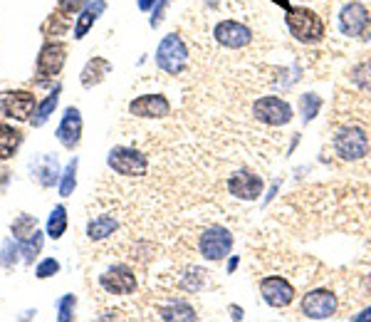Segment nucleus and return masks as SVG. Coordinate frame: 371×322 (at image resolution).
Segmentation results:
<instances>
[{
    "instance_id": "f257e3e1",
    "label": "nucleus",
    "mask_w": 371,
    "mask_h": 322,
    "mask_svg": "<svg viewBox=\"0 0 371 322\" xmlns=\"http://www.w3.org/2000/svg\"><path fill=\"white\" fill-rule=\"evenodd\" d=\"M287 30L290 35L302 45H317L325 40V23L312 8L305 5H295V8L287 10Z\"/></svg>"
},
{
    "instance_id": "f03ea898",
    "label": "nucleus",
    "mask_w": 371,
    "mask_h": 322,
    "mask_svg": "<svg viewBox=\"0 0 371 322\" xmlns=\"http://www.w3.org/2000/svg\"><path fill=\"white\" fill-rule=\"evenodd\" d=\"M154 60H156V67H159L161 72H166V75H174V77L181 75L188 65V48L184 40H181V35L176 33L166 35L159 43V48H156Z\"/></svg>"
},
{
    "instance_id": "7ed1b4c3",
    "label": "nucleus",
    "mask_w": 371,
    "mask_h": 322,
    "mask_svg": "<svg viewBox=\"0 0 371 322\" xmlns=\"http://www.w3.org/2000/svg\"><path fill=\"white\" fill-rule=\"evenodd\" d=\"M334 154L342 161H359L369 154L371 142L362 127H342L332 139Z\"/></svg>"
},
{
    "instance_id": "20e7f679",
    "label": "nucleus",
    "mask_w": 371,
    "mask_h": 322,
    "mask_svg": "<svg viewBox=\"0 0 371 322\" xmlns=\"http://www.w3.org/2000/svg\"><path fill=\"white\" fill-rule=\"evenodd\" d=\"M233 243L235 238L226 226H211L198 238V253H201L206 261L221 263L233 253Z\"/></svg>"
},
{
    "instance_id": "39448f33",
    "label": "nucleus",
    "mask_w": 371,
    "mask_h": 322,
    "mask_svg": "<svg viewBox=\"0 0 371 322\" xmlns=\"http://www.w3.org/2000/svg\"><path fill=\"white\" fill-rule=\"evenodd\" d=\"M253 117L260 124H268V127H285L292 122V105L282 97L265 95L253 102Z\"/></svg>"
},
{
    "instance_id": "423d86ee",
    "label": "nucleus",
    "mask_w": 371,
    "mask_h": 322,
    "mask_svg": "<svg viewBox=\"0 0 371 322\" xmlns=\"http://www.w3.org/2000/svg\"><path fill=\"white\" fill-rule=\"evenodd\" d=\"M107 164L112 171H117L119 176H144L146 169H149V161H146L144 154L134 147H114L109 149L107 154Z\"/></svg>"
},
{
    "instance_id": "0eeeda50",
    "label": "nucleus",
    "mask_w": 371,
    "mask_h": 322,
    "mask_svg": "<svg viewBox=\"0 0 371 322\" xmlns=\"http://www.w3.org/2000/svg\"><path fill=\"white\" fill-rule=\"evenodd\" d=\"M337 308H339L337 295L325 288L310 290L300 303V310L307 320H332L337 315Z\"/></svg>"
},
{
    "instance_id": "6e6552de",
    "label": "nucleus",
    "mask_w": 371,
    "mask_h": 322,
    "mask_svg": "<svg viewBox=\"0 0 371 322\" xmlns=\"http://www.w3.org/2000/svg\"><path fill=\"white\" fill-rule=\"evenodd\" d=\"M213 38L226 50H243L253 43V28H248L240 20H221L213 28Z\"/></svg>"
},
{
    "instance_id": "1a4fd4ad",
    "label": "nucleus",
    "mask_w": 371,
    "mask_h": 322,
    "mask_svg": "<svg viewBox=\"0 0 371 322\" xmlns=\"http://www.w3.org/2000/svg\"><path fill=\"white\" fill-rule=\"evenodd\" d=\"M260 295H263L265 305L275 310H285L295 300V285L290 280L280 278V275H268V278L260 280Z\"/></svg>"
},
{
    "instance_id": "9d476101",
    "label": "nucleus",
    "mask_w": 371,
    "mask_h": 322,
    "mask_svg": "<svg viewBox=\"0 0 371 322\" xmlns=\"http://www.w3.org/2000/svg\"><path fill=\"white\" fill-rule=\"evenodd\" d=\"M337 23L342 35H347V38H362L371 23L367 5L359 3V0H352V3L342 5V10H339L337 15Z\"/></svg>"
},
{
    "instance_id": "9b49d317",
    "label": "nucleus",
    "mask_w": 371,
    "mask_h": 322,
    "mask_svg": "<svg viewBox=\"0 0 371 322\" xmlns=\"http://www.w3.org/2000/svg\"><path fill=\"white\" fill-rule=\"evenodd\" d=\"M35 107H38L35 95L28 90H13V92H5V95L0 97V112H3L8 119H15V122L30 119Z\"/></svg>"
},
{
    "instance_id": "f8f14e48",
    "label": "nucleus",
    "mask_w": 371,
    "mask_h": 322,
    "mask_svg": "<svg viewBox=\"0 0 371 322\" xmlns=\"http://www.w3.org/2000/svg\"><path fill=\"white\" fill-rule=\"evenodd\" d=\"M265 181L263 176H258L250 169H240L228 179V191L240 201H258L263 196Z\"/></svg>"
},
{
    "instance_id": "ddd939ff",
    "label": "nucleus",
    "mask_w": 371,
    "mask_h": 322,
    "mask_svg": "<svg viewBox=\"0 0 371 322\" xmlns=\"http://www.w3.org/2000/svg\"><path fill=\"white\" fill-rule=\"evenodd\" d=\"M99 285L109 295H132L137 290V275L129 266H112L99 275Z\"/></svg>"
},
{
    "instance_id": "4468645a",
    "label": "nucleus",
    "mask_w": 371,
    "mask_h": 322,
    "mask_svg": "<svg viewBox=\"0 0 371 322\" xmlns=\"http://www.w3.org/2000/svg\"><path fill=\"white\" fill-rule=\"evenodd\" d=\"M129 114L139 119H166L171 114V102L164 95H141L129 102Z\"/></svg>"
},
{
    "instance_id": "2eb2a0df",
    "label": "nucleus",
    "mask_w": 371,
    "mask_h": 322,
    "mask_svg": "<svg viewBox=\"0 0 371 322\" xmlns=\"http://www.w3.org/2000/svg\"><path fill=\"white\" fill-rule=\"evenodd\" d=\"M82 139V114L77 107H67L62 114V122L57 127V142L65 149H75Z\"/></svg>"
},
{
    "instance_id": "dca6fc26",
    "label": "nucleus",
    "mask_w": 371,
    "mask_h": 322,
    "mask_svg": "<svg viewBox=\"0 0 371 322\" xmlns=\"http://www.w3.org/2000/svg\"><path fill=\"white\" fill-rule=\"evenodd\" d=\"M65 60H67L65 43H47L45 48L40 50V57H38V75L55 77L57 72L65 67Z\"/></svg>"
},
{
    "instance_id": "f3484780",
    "label": "nucleus",
    "mask_w": 371,
    "mask_h": 322,
    "mask_svg": "<svg viewBox=\"0 0 371 322\" xmlns=\"http://www.w3.org/2000/svg\"><path fill=\"white\" fill-rule=\"evenodd\" d=\"M109 72H112V62L104 60V57H92L80 75L82 87H85V90H92V87L102 85V82L107 80Z\"/></svg>"
},
{
    "instance_id": "a211bd4d",
    "label": "nucleus",
    "mask_w": 371,
    "mask_h": 322,
    "mask_svg": "<svg viewBox=\"0 0 371 322\" xmlns=\"http://www.w3.org/2000/svg\"><path fill=\"white\" fill-rule=\"evenodd\" d=\"M104 10H107V3H104V0H90V3H87V8L82 10L80 18H77V23H75V40H82L87 33H90L92 25L102 18Z\"/></svg>"
},
{
    "instance_id": "6ab92c4d",
    "label": "nucleus",
    "mask_w": 371,
    "mask_h": 322,
    "mask_svg": "<svg viewBox=\"0 0 371 322\" xmlns=\"http://www.w3.org/2000/svg\"><path fill=\"white\" fill-rule=\"evenodd\" d=\"M117 228H119L117 216H112V214L94 216L90 221V226H87V238H90V241H104V238L112 236Z\"/></svg>"
},
{
    "instance_id": "aec40b11",
    "label": "nucleus",
    "mask_w": 371,
    "mask_h": 322,
    "mask_svg": "<svg viewBox=\"0 0 371 322\" xmlns=\"http://www.w3.org/2000/svg\"><path fill=\"white\" fill-rule=\"evenodd\" d=\"M23 144V132L10 124H0V159H10L15 157V152L20 149Z\"/></svg>"
},
{
    "instance_id": "412c9836",
    "label": "nucleus",
    "mask_w": 371,
    "mask_h": 322,
    "mask_svg": "<svg viewBox=\"0 0 371 322\" xmlns=\"http://www.w3.org/2000/svg\"><path fill=\"white\" fill-rule=\"evenodd\" d=\"M159 318L161 320H166V322H179V320H184V322H193V320H198V315H196V310L191 308L188 303H184V300H174V303H169L166 308H161L159 310Z\"/></svg>"
},
{
    "instance_id": "4be33fe9",
    "label": "nucleus",
    "mask_w": 371,
    "mask_h": 322,
    "mask_svg": "<svg viewBox=\"0 0 371 322\" xmlns=\"http://www.w3.org/2000/svg\"><path fill=\"white\" fill-rule=\"evenodd\" d=\"M60 92H62V87H60V85H55V90H52L50 95H47L45 100L40 102L38 107H35L33 117H30V122H33V127H43V124L47 122V119L52 117V112H55L57 102H60Z\"/></svg>"
},
{
    "instance_id": "5701e85b",
    "label": "nucleus",
    "mask_w": 371,
    "mask_h": 322,
    "mask_svg": "<svg viewBox=\"0 0 371 322\" xmlns=\"http://www.w3.org/2000/svg\"><path fill=\"white\" fill-rule=\"evenodd\" d=\"M33 174H35V179H38L43 186H52L57 181V176H62L55 157H43V159L35 161V164H33Z\"/></svg>"
},
{
    "instance_id": "b1692460",
    "label": "nucleus",
    "mask_w": 371,
    "mask_h": 322,
    "mask_svg": "<svg viewBox=\"0 0 371 322\" xmlns=\"http://www.w3.org/2000/svg\"><path fill=\"white\" fill-rule=\"evenodd\" d=\"M322 105H325V100H322L317 92H305V95L300 97V102H297V109H300L302 124H310L312 119L320 114Z\"/></svg>"
},
{
    "instance_id": "393cba45",
    "label": "nucleus",
    "mask_w": 371,
    "mask_h": 322,
    "mask_svg": "<svg viewBox=\"0 0 371 322\" xmlns=\"http://www.w3.org/2000/svg\"><path fill=\"white\" fill-rule=\"evenodd\" d=\"M65 231H67V211L65 206H55L50 218H47V236L57 241V238L65 236Z\"/></svg>"
},
{
    "instance_id": "a878e982",
    "label": "nucleus",
    "mask_w": 371,
    "mask_h": 322,
    "mask_svg": "<svg viewBox=\"0 0 371 322\" xmlns=\"http://www.w3.org/2000/svg\"><path fill=\"white\" fill-rule=\"evenodd\" d=\"M206 283H208V273L203 268L186 270V275L181 278V288H184L186 293H201V290L206 288Z\"/></svg>"
},
{
    "instance_id": "bb28decb",
    "label": "nucleus",
    "mask_w": 371,
    "mask_h": 322,
    "mask_svg": "<svg viewBox=\"0 0 371 322\" xmlns=\"http://www.w3.org/2000/svg\"><path fill=\"white\" fill-rule=\"evenodd\" d=\"M20 243V256L25 258V263H33L35 256L40 253V248H43V233L40 231H33L28 238H23Z\"/></svg>"
},
{
    "instance_id": "cd10ccee",
    "label": "nucleus",
    "mask_w": 371,
    "mask_h": 322,
    "mask_svg": "<svg viewBox=\"0 0 371 322\" xmlns=\"http://www.w3.org/2000/svg\"><path fill=\"white\" fill-rule=\"evenodd\" d=\"M77 186V159H72L70 164L65 166V171H62V179H60V196H72V191H75Z\"/></svg>"
},
{
    "instance_id": "c85d7f7f",
    "label": "nucleus",
    "mask_w": 371,
    "mask_h": 322,
    "mask_svg": "<svg viewBox=\"0 0 371 322\" xmlns=\"http://www.w3.org/2000/svg\"><path fill=\"white\" fill-rule=\"evenodd\" d=\"M33 231H38V221H35L33 216H20L13 221V238L15 241H23V238H28Z\"/></svg>"
},
{
    "instance_id": "c756f323",
    "label": "nucleus",
    "mask_w": 371,
    "mask_h": 322,
    "mask_svg": "<svg viewBox=\"0 0 371 322\" xmlns=\"http://www.w3.org/2000/svg\"><path fill=\"white\" fill-rule=\"evenodd\" d=\"M18 256H20V243L15 238H8L3 243V251H0V266L3 268H13L18 263Z\"/></svg>"
},
{
    "instance_id": "7c9ffc66",
    "label": "nucleus",
    "mask_w": 371,
    "mask_h": 322,
    "mask_svg": "<svg viewBox=\"0 0 371 322\" xmlns=\"http://www.w3.org/2000/svg\"><path fill=\"white\" fill-rule=\"evenodd\" d=\"M171 3L174 0H156V5L151 8V18H149V25L151 28H161V23L166 20V13H169V8H171Z\"/></svg>"
},
{
    "instance_id": "2f4dec72",
    "label": "nucleus",
    "mask_w": 371,
    "mask_h": 322,
    "mask_svg": "<svg viewBox=\"0 0 371 322\" xmlns=\"http://www.w3.org/2000/svg\"><path fill=\"white\" fill-rule=\"evenodd\" d=\"M75 305H77L75 295H65V298L57 303V320L67 322V320L75 318Z\"/></svg>"
},
{
    "instance_id": "473e14b6",
    "label": "nucleus",
    "mask_w": 371,
    "mask_h": 322,
    "mask_svg": "<svg viewBox=\"0 0 371 322\" xmlns=\"http://www.w3.org/2000/svg\"><path fill=\"white\" fill-rule=\"evenodd\" d=\"M90 0H57V10L62 15H75V13H82L87 8Z\"/></svg>"
},
{
    "instance_id": "72a5a7b5",
    "label": "nucleus",
    "mask_w": 371,
    "mask_h": 322,
    "mask_svg": "<svg viewBox=\"0 0 371 322\" xmlns=\"http://www.w3.org/2000/svg\"><path fill=\"white\" fill-rule=\"evenodd\" d=\"M55 273H60V263H57L55 258H47V261H43L38 268H35V275H38L40 280L52 278Z\"/></svg>"
},
{
    "instance_id": "f704fd0d",
    "label": "nucleus",
    "mask_w": 371,
    "mask_h": 322,
    "mask_svg": "<svg viewBox=\"0 0 371 322\" xmlns=\"http://www.w3.org/2000/svg\"><path fill=\"white\" fill-rule=\"evenodd\" d=\"M228 313H231V318L238 320V322L245 318V315H243V308H240V305H231V308H228Z\"/></svg>"
},
{
    "instance_id": "c9c22d12",
    "label": "nucleus",
    "mask_w": 371,
    "mask_h": 322,
    "mask_svg": "<svg viewBox=\"0 0 371 322\" xmlns=\"http://www.w3.org/2000/svg\"><path fill=\"white\" fill-rule=\"evenodd\" d=\"M371 320V305L369 308H364L359 315H354V322H369Z\"/></svg>"
},
{
    "instance_id": "e433bc0d",
    "label": "nucleus",
    "mask_w": 371,
    "mask_h": 322,
    "mask_svg": "<svg viewBox=\"0 0 371 322\" xmlns=\"http://www.w3.org/2000/svg\"><path fill=\"white\" fill-rule=\"evenodd\" d=\"M141 13H151V8L156 5V0H137Z\"/></svg>"
},
{
    "instance_id": "4c0bfd02",
    "label": "nucleus",
    "mask_w": 371,
    "mask_h": 322,
    "mask_svg": "<svg viewBox=\"0 0 371 322\" xmlns=\"http://www.w3.org/2000/svg\"><path fill=\"white\" fill-rule=\"evenodd\" d=\"M238 266H240V258H231V261H228V273H233Z\"/></svg>"
},
{
    "instance_id": "58836bf2",
    "label": "nucleus",
    "mask_w": 371,
    "mask_h": 322,
    "mask_svg": "<svg viewBox=\"0 0 371 322\" xmlns=\"http://www.w3.org/2000/svg\"><path fill=\"white\" fill-rule=\"evenodd\" d=\"M275 5H280V8H285V10H290L292 5H290V0H273Z\"/></svg>"
}]
</instances>
